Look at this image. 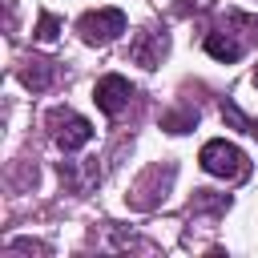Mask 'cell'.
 I'll list each match as a JSON object with an SVG mask.
<instances>
[{
  "label": "cell",
  "instance_id": "obj_1",
  "mask_svg": "<svg viewBox=\"0 0 258 258\" xmlns=\"http://www.w3.org/2000/svg\"><path fill=\"white\" fill-rule=\"evenodd\" d=\"M198 161H202V169L206 173H214V177H226V181H238V177H246V153L238 149V145H230V141H206L202 145V153H198Z\"/></svg>",
  "mask_w": 258,
  "mask_h": 258
},
{
  "label": "cell",
  "instance_id": "obj_2",
  "mask_svg": "<svg viewBox=\"0 0 258 258\" xmlns=\"http://www.w3.org/2000/svg\"><path fill=\"white\" fill-rule=\"evenodd\" d=\"M77 32L85 44H109L125 32V12L121 8H97V12H85L77 20Z\"/></svg>",
  "mask_w": 258,
  "mask_h": 258
},
{
  "label": "cell",
  "instance_id": "obj_3",
  "mask_svg": "<svg viewBox=\"0 0 258 258\" xmlns=\"http://www.w3.org/2000/svg\"><path fill=\"white\" fill-rule=\"evenodd\" d=\"M48 125H52V137H56V145L64 153H77V149H85L93 141V125L85 117L69 113V109H52L48 113Z\"/></svg>",
  "mask_w": 258,
  "mask_h": 258
},
{
  "label": "cell",
  "instance_id": "obj_4",
  "mask_svg": "<svg viewBox=\"0 0 258 258\" xmlns=\"http://www.w3.org/2000/svg\"><path fill=\"white\" fill-rule=\"evenodd\" d=\"M129 97H133V85H129L125 77H117V73L101 77L97 89H93V101H97V109H101L105 117H117V113L129 105Z\"/></svg>",
  "mask_w": 258,
  "mask_h": 258
},
{
  "label": "cell",
  "instance_id": "obj_5",
  "mask_svg": "<svg viewBox=\"0 0 258 258\" xmlns=\"http://www.w3.org/2000/svg\"><path fill=\"white\" fill-rule=\"evenodd\" d=\"M165 48H169L165 32H145V40L133 48V60H137V64H145V69H157V64H161V56H165Z\"/></svg>",
  "mask_w": 258,
  "mask_h": 258
},
{
  "label": "cell",
  "instance_id": "obj_6",
  "mask_svg": "<svg viewBox=\"0 0 258 258\" xmlns=\"http://www.w3.org/2000/svg\"><path fill=\"white\" fill-rule=\"evenodd\" d=\"M206 52H210L214 60L234 64V60L242 56V44H238V40H230V36H222V32H210V36H206Z\"/></svg>",
  "mask_w": 258,
  "mask_h": 258
},
{
  "label": "cell",
  "instance_id": "obj_7",
  "mask_svg": "<svg viewBox=\"0 0 258 258\" xmlns=\"http://www.w3.org/2000/svg\"><path fill=\"white\" fill-rule=\"evenodd\" d=\"M20 77H24L28 89H44V85H48V69H44V60H32V69H24Z\"/></svg>",
  "mask_w": 258,
  "mask_h": 258
},
{
  "label": "cell",
  "instance_id": "obj_8",
  "mask_svg": "<svg viewBox=\"0 0 258 258\" xmlns=\"http://www.w3.org/2000/svg\"><path fill=\"white\" fill-rule=\"evenodd\" d=\"M194 121H198V113H169V117H161V125L169 133H185V129H194Z\"/></svg>",
  "mask_w": 258,
  "mask_h": 258
},
{
  "label": "cell",
  "instance_id": "obj_9",
  "mask_svg": "<svg viewBox=\"0 0 258 258\" xmlns=\"http://www.w3.org/2000/svg\"><path fill=\"white\" fill-rule=\"evenodd\" d=\"M56 32H60V20L56 16H40V24H36V40H56Z\"/></svg>",
  "mask_w": 258,
  "mask_h": 258
},
{
  "label": "cell",
  "instance_id": "obj_10",
  "mask_svg": "<svg viewBox=\"0 0 258 258\" xmlns=\"http://www.w3.org/2000/svg\"><path fill=\"white\" fill-rule=\"evenodd\" d=\"M254 85H258V73H254Z\"/></svg>",
  "mask_w": 258,
  "mask_h": 258
}]
</instances>
